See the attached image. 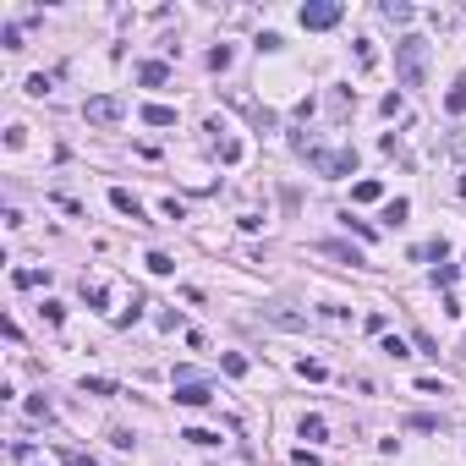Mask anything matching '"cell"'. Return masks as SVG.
<instances>
[{
    "label": "cell",
    "instance_id": "6da1fadb",
    "mask_svg": "<svg viewBox=\"0 0 466 466\" xmlns=\"http://www.w3.org/2000/svg\"><path fill=\"white\" fill-rule=\"evenodd\" d=\"M291 149H297L318 176H357V149H324L307 132H291Z\"/></svg>",
    "mask_w": 466,
    "mask_h": 466
},
{
    "label": "cell",
    "instance_id": "7a4b0ae2",
    "mask_svg": "<svg viewBox=\"0 0 466 466\" xmlns=\"http://www.w3.org/2000/svg\"><path fill=\"white\" fill-rule=\"evenodd\" d=\"M395 72H401V88H423L428 83V39L406 33L395 44Z\"/></svg>",
    "mask_w": 466,
    "mask_h": 466
},
{
    "label": "cell",
    "instance_id": "3957f363",
    "mask_svg": "<svg viewBox=\"0 0 466 466\" xmlns=\"http://www.w3.org/2000/svg\"><path fill=\"white\" fill-rule=\"evenodd\" d=\"M170 390L181 406H209L214 401V379L198 373V368H170Z\"/></svg>",
    "mask_w": 466,
    "mask_h": 466
},
{
    "label": "cell",
    "instance_id": "277c9868",
    "mask_svg": "<svg viewBox=\"0 0 466 466\" xmlns=\"http://www.w3.org/2000/svg\"><path fill=\"white\" fill-rule=\"evenodd\" d=\"M83 121L88 127H115V121H127V99L121 93H93V99H83Z\"/></svg>",
    "mask_w": 466,
    "mask_h": 466
},
{
    "label": "cell",
    "instance_id": "5b68a950",
    "mask_svg": "<svg viewBox=\"0 0 466 466\" xmlns=\"http://www.w3.org/2000/svg\"><path fill=\"white\" fill-rule=\"evenodd\" d=\"M340 17H346V6H335V0H313V6H302V28H307V33H324V28H335Z\"/></svg>",
    "mask_w": 466,
    "mask_h": 466
},
{
    "label": "cell",
    "instance_id": "8992f818",
    "mask_svg": "<svg viewBox=\"0 0 466 466\" xmlns=\"http://www.w3.org/2000/svg\"><path fill=\"white\" fill-rule=\"evenodd\" d=\"M258 318H263V324H275V329H307V313L285 307V302H263V307H258Z\"/></svg>",
    "mask_w": 466,
    "mask_h": 466
},
{
    "label": "cell",
    "instance_id": "52a82bcc",
    "mask_svg": "<svg viewBox=\"0 0 466 466\" xmlns=\"http://www.w3.org/2000/svg\"><path fill=\"white\" fill-rule=\"evenodd\" d=\"M110 203H115V209L127 214V220H143V203H137V198H132L127 187H110Z\"/></svg>",
    "mask_w": 466,
    "mask_h": 466
},
{
    "label": "cell",
    "instance_id": "ba28073f",
    "mask_svg": "<svg viewBox=\"0 0 466 466\" xmlns=\"http://www.w3.org/2000/svg\"><path fill=\"white\" fill-rule=\"evenodd\" d=\"M137 115H143V127H176V110L170 105H143Z\"/></svg>",
    "mask_w": 466,
    "mask_h": 466
},
{
    "label": "cell",
    "instance_id": "9c48e42d",
    "mask_svg": "<svg viewBox=\"0 0 466 466\" xmlns=\"http://www.w3.org/2000/svg\"><path fill=\"white\" fill-rule=\"evenodd\" d=\"M165 77H170V66H165V61H143V66H137V83H143V88H159Z\"/></svg>",
    "mask_w": 466,
    "mask_h": 466
},
{
    "label": "cell",
    "instance_id": "30bf717a",
    "mask_svg": "<svg viewBox=\"0 0 466 466\" xmlns=\"http://www.w3.org/2000/svg\"><path fill=\"white\" fill-rule=\"evenodd\" d=\"M11 285H17V291H33V285H50V269H17V275H11Z\"/></svg>",
    "mask_w": 466,
    "mask_h": 466
},
{
    "label": "cell",
    "instance_id": "8fae6325",
    "mask_svg": "<svg viewBox=\"0 0 466 466\" xmlns=\"http://www.w3.org/2000/svg\"><path fill=\"white\" fill-rule=\"evenodd\" d=\"M406 428H417V433H439V428H445V417H433V411H411V417H406Z\"/></svg>",
    "mask_w": 466,
    "mask_h": 466
},
{
    "label": "cell",
    "instance_id": "7c38bea8",
    "mask_svg": "<svg viewBox=\"0 0 466 466\" xmlns=\"http://www.w3.org/2000/svg\"><path fill=\"white\" fill-rule=\"evenodd\" d=\"M302 439H329V423H324V417H318V411H307V417H302Z\"/></svg>",
    "mask_w": 466,
    "mask_h": 466
},
{
    "label": "cell",
    "instance_id": "4fadbf2b",
    "mask_svg": "<svg viewBox=\"0 0 466 466\" xmlns=\"http://www.w3.org/2000/svg\"><path fill=\"white\" fill-rule=\"evenodd\" d=\"M379 17H390V22H411L417 11H411L406 0H384V6H379Z\"/></svg>",
    "mask_w": 466,
    "mask_h": 466
},
{
    "label": "cell",
    "instance_id": "5bb4252c",
    "mask_svg": "<svg viewBox=\"0 0 466 466\" xmlns=\"http://www.w3.org/2000/svg\"><path fill=\"white\" fill-rule=\"evenodd\" d=\"M406 214H411V203H406V198H390V203H384V225H406Z\"/></svg>",
    "mask_w": 466,
    "mask_h": 466
},
{
    "label": "cell",
    "instance_id": "9a60e30c",
    "mask_svg": "<svg viewBox=\"0 0 466 466\" xmlns=\"http://www.w3.org/2000/svg\"><path fill=\"white\" fill-rule=\"evenodd\" d=\"M318 253H329V258H346V263H362L357 247H346V241H318Z\"/></svg>",
    "mask_w": 466,
    "mask_h": 466
},
{
    "label": "cell",
    "instance_id": "2e32d148",
    "mask_svg": "<svg viewBox=\"0 0 466 466\" xmlns=\"http://www.w3.org/2000/svg\"><path fill=\"white\" fill-rule=\"evenodd\" d=\"M181 439H187V445H198V450H214V445H220V433H209V428H187Z\"/></svg>",
    "mask_w": 466,
    "mask_h": 466
},
{
    "label": "cell",
    "instance_id": "e0dca14e",
    "mask_svg": "<svg viewBox=\"0 0 466 466\" xmlns=\"http://www.w3.org/2000/svg\"><path fill=\"white\" fill-rule=\"evenodd\" d=\"M214 154H220L225 165H236V159H241V143H236V137H214Z\"/></svg>",
    "mask_w": 466,
    "mask_h": 466
},
{
    "label": "cell",
    "instance_id": "ac0fdd59",
    "mask_svg": "<svg viewBox=\"0 0 466 466\" xmlns=\"http://www.w3.org/2000/svg\"><path fill=\"white\" fill-rule=\"evenodd\" d=\"M351 198H357V203H379L384 187H379V181H357V187H351Z\"/></svg>",
    "mask_w": 466,
    "mask_h": 466
},
{
    "label": "cell",
    "instance_id": "d6986e66",
    "mask_svg": "<svg viewBox=\"0 0 466 466\" xmlns=\"http://www.w3.org/2000/svg\"><path fill=\"white\" fill-rule=\"evenodd\" d=\"M445 110H450V115H466V83H455L445 93Z\"/></svg>",
    "mask_w": 466,
    "mask_h": 466
},
{
    "label": "cell",
    "instance_id": "ffe728a7",
    "mask_svg": "<svg viewBox=\"0 0 466 466\" xmlns=\"http://www.w3.org/2000/svg\"><path fill=\"white\" fill-rule=\"evenodd\" d=\"M340 225H346V231H357L362 241H373V236H379L373 225H368V220H351V214H340Z\"/></svg>",
    "mask_w": 466,
    "mask_h": 466
},
{
    "label": "cell",
    "instance_id": "44dd1931",
    "mask_svg": "<svg viewBox=\"0 0 466 466\" xmlns=\"http://www.w3.org/2000/svg\"><path fill=\"white\" fill-rule=\"evenodd\" d=\"M220 368H225L231 379H241V373H247V357H236V351H225V357H220Z\"/></svg>",
    "mask_w": 466,
    "mask_h": 466
},
{
    "label": "cell",
    "instance_id": "7402d4cb",
    "mask_svg": "<svg viewBox=\"0 0 466 466\" xmlns=\"http://www.w3.org/2000/svg\"><path fill=\"white\" fill-rule=\"evenodd\" d=\"M143 263H149L154 275H170V269H176V258H170V253H149V258H143Z\"/></svg>",
    "mask_w": 466,
    "mask_h": 466
},
{
    "label": "cell",
    "instance_id": "603a6c76",
    "mask_svg": "<svg viewBox=\"0 0 466 466\" xmlns=\"http://www.w3.org/2000/svg\"><path fill=\"white\" fill-rule=\"evenodd\" d=\"M83 395H115V379H83Z\"/></svg>",
    "mask_w": 466,
    "mask_h": 466
},
{
    "label": "cell",
    "instance_id": "cb8c5ba5",
    "mask_svg": "<svg viewBox=\"0 0 466 466\" xmlns=\"http://www.w3.org/2000/svg\"><path fill=\"white\" fill-rule=\"evenodd\" d=\"M209 66H214V72H225V66H231V44H214V50H209Z\"/></svg>",
    "mask_w": 466,
    "mask_h": 466
},
{
    "label": "cell",
    "instance_id": "d4e9b609",
    "mask_svg": "<svg viewBox=\"0 0 466 466\" xmlns=\"http://www.w3.org/2000/svg\"><path fill=\"white\" fill-rule=\"evenodd\" d=\"M0 44H6V50H22V28H17V22H6V28H0Z\"/></svg>",
    "mask_w": 466,
    "mask_h": 466
},
{
    "label": "cell",
    "instance_id": "484cf974",
    "mask_svg": "<svg viewBox=\"0 0 466 466\" xmlns=\"http://www.w3.org/2000/svg\"><path fill=\"white\" fill-rule=\"evenodd\" d=\"M83 297H88V307H105L110 291H105V285H88V280H83Z\"/></svg>",
    "mask_w": 466,
    "mask_h": 466
},
{
    "label": "cell",
    "instance_id": "4316f807",
    "mask_svg": "<svg viewBox=\"0 0 466 466\" xmlns=\"http://www.w3.org/2000/svg\"><path fill=\"white\" fill-rule=\"evenodd\" d=\"M50 88H55V77H44V72H39V77H28V93H33V99H44Z\"/></svg>",
    "mask_w": 466,
    "mask_h": 466
},
{
    "label": "cell",
    "instance_id": "83f0119b",
    "mask_svg": "<svg viewBox=\"0 0 466 466\" xmlns=\"http://www.w3.org/2000/svg\"><path fill=\"white\" fill-rule=\"evenodd\" d=\"M61 461H66V466H99L88 450H61Z\"/></svg>",
    "mask_w": 466,
    "mask_h": 466
},
{
    "label": "cell",
    "instance_id": "f1b7e54d",
    "mask_svg": "<svg viewBox=\"0 0 466 466\" xmlns=\"http://www.w3.org/2000/svg\"><path fill=\"white\" fill-rule=\"evenodd\" d=\"M445 253H450V241H445V236H439V241H428V247H423V258H433V263H445Z\"/></svg>",
    "mask_w": 466,
    "mask_h": 466
},
{
    "label": "cell",
    "instance_id": "f546056e",
    "mask_svg": "<svg viewBox=\"0 0 466 466\" xmlns=\"http://www.w3.org/2000/svg\"><path fill=\"white\" fill-rule=\"evenodd\" d=\"M302 379L318 384V379H329V368H324V362H302Z\"/></svg>",
    "mask_w": 466,
    "mask_h": 466
},
{
    "label": "cell",
    "instance_id": "4dcf8cb0",
    "mask_svg": "<svg viewBox=\"0 0 466 466\" xmlns=\"http://www.w3.org/2000/svg\"><path fill=\"white\" fill-rule=\"evenodd\" d=\"M384 351H390V357H411V351H406V340H401V335H384Z\"/></svg>",
    "mask_w": 466,
    "mask_h": 466
},
{
    "label": "cell",
    "instance_id": "1f68e13d",
    "mask_svg": "<svg viewBox=\"0 0 466 466\" xmlns=\"http://www.w3.org/2000/svg\"><path fill=\"white\" fill-rule=\"evenodd\" d=\"M461 198H466V176H461Z\"/></svg>",
    "mask_w": 466,
    "mask_h": 466
}]
</instances>
